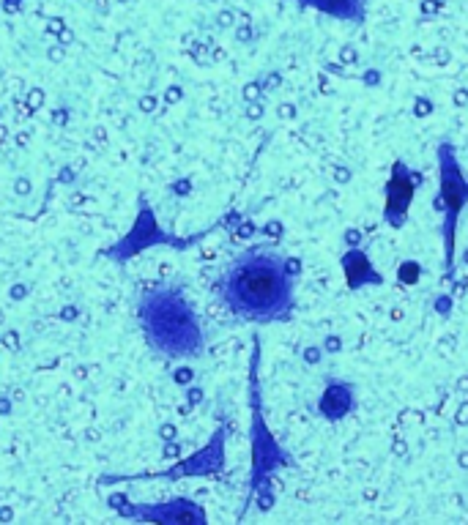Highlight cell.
Masks as SVG:
<instances>
[{
    "mask_svg": "<svg viewBox=\"0 0 468 525\" xmlns=\"http://www.w3.org/2000/svg\"><path fill=\"white\" fill-rule=\"evenodd\" d=\"M438 203H441V238H444V271L455 268V236L463 208L468 203V181L460 170L452 143L438 145Z\"/></svg>",
    "mask_w": 468,
    "mask_h": 525,
    "instance_id": "3",
    "label": "cell"
},
{
    "mask_svg": "<svg viewBox=\"0 0 468 525\" xmlns=\"http://www.w3.org/2000/svg\"><path fill=\"white\" fill-rule=\"evenodd\" d=\"M121 515L129 520H154V523H206V512L192 501L176 498L162 506H129L121 509Z\"/></svg>",
    "mask_w": 468,
    "mask_h": 525,
    "instance_id": "4",
    "label": "cell"
},
{
    "mask_svg": "<svg viewBox=\"0 0 468 525\" xmlns=\"http://www.w3.org/2000/svg\"><path fill=\"white\" fill-rule=\"evenodd\" d=\"M296 3L345 22H362L367 14V0H296Z\"/></svg>",
    "mask_w": 468,
    "mask_h": 525,
    "instance_id": "5",
    "label": "cell"
},
{
    "mask_svg": "<svg viewBox=\"0 0 468 525\" xmlns=\"http://www.w3.org/2000/svg\"><path fill=\"white\" fill-rule=\"evenodd\" d=\"M148 348L165 359H195L206 348V334L187 293L176 285L151 288L137 307Z\"/></svg>",
    "mask_w": 468,
    "mask_h": 525,
    "instance_id": "2",
    "label": "cell"
},
{
    "mask_svg": "<svg viewBox=\"0 0 468 525\" xmlns=\"http://www.w3.org/2000/svg\"><path fill=\"white\" fill-rule=\"evenodd\" d=\"M219 299L241 320H288L296 301L291 260L274 249H247L219 277Z\"/></svg>",
    "mask_w": 468,
    "mask_h": 525,
    "instance_id": "1",
    "label": "cell"
}]
</instances>
